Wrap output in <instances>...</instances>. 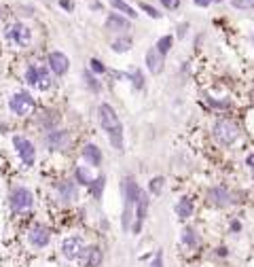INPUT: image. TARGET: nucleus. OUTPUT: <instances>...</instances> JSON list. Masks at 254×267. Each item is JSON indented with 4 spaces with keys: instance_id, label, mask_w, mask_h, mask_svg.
<instances>
[{
    "instance_id": "1",
    "label": "nucleus",
    "mask_w": 254,
    "mask_h": 267,
    "mask_svg": "<svg viewBox=\"0 0 254 267\" xmlns=\"http://www.w3.org/2000/svg\"><path fill=\"white\" fill-rule=\"evenodd\" d=\"M97 117H100V125L106 132V136H108L110 144L115 146L119 153H123V123H121V119H119L117 110L112 108L108 102H102L100 106H97Z\"/></svg>"
},
{
    "instance_id": "2",
    "label": "nucleus",
    "mask_w": 254,
    "mask_h": 267,
    "mask_svg": "<svg viewBox=\"0 0 254 267\" xmlns=\"http://www.w3.org/2000/svg\"><path fill=\"white\" fill-rule=\"evenodd\" d=\"M140 187L136 185V180L131 176L123 178V200H125V210H123V231H127L131 227V216L133 210H136V203L140 198Z\"/></svg>"
},
{
    "instance_id": "3",
    "label": "nucleus",
    "mask_w": 254,
    "mask_h": 267,
    "mask_svg": "<svg viewBox=\"0 0 254 267\" xmlns=\"http://www.w3.org/2000/svg\"><path fill=\"white\" fill-rule=\"evenodd\" d=\"M214 138L222 146H231L239 138V128L229 119H218L214 123Z\"/></svg>"
},
{
    "instance_id": "4",
    "label": "nucleus",
    "mask_w": 254,
    "mask_h": 267,
    "mask_svg": "<svg viewBox=\"0 0 254 267\" xmlns=\"http://www.w3.org/2000/svg\"><path fill=\"white\" fill-rule=\"evenodd\" d=\"M9 203H11V210H13V212H26V210H30V208H32L34 195H32L30 189L17 187V189H13V191H11V195H9Z\"/></svg>"
},
{
    "instance_id": "5",
    "label": "nucleus",
    "mask_w": 254,
    "mask_h": 267,
    "mask_svg": "<svg viewBox=\"0 0 254 267\" xmlns=\"http://www.w3.org/2000/svg\"><path fill=\"white\" fill-rule=\"evenodd\" d=\"M9 108L15 112V115H19V117H28V115H32V112H34L36 104H34V98L28 94V91H19V94H15L11 98Z\"/></svg>"
},
{
    "instance_id": "6",
    "label": "nucleus",
    "mask_w": 254,
    "mask_h": 267,
    "mask_svg": "<svg viewBox=\"0 0 254 267\" xmlns=\"http://www.w3.org/2000/svg\"><path fill=\"white\" fill-rule=\"evenodd\" d=\"M85 252V242L81 235H68L66 240L62 242V255L68 259V261H76L81 259Z\"/></svg>"
},
{
    "instance_id": "7",
    "label": "nucleus",
    "mask_w": 254,
    "mask_h": 267,
    "mask_svg": "<svg viewBox=\"0 0 254 267\" xmlns=\"http://www.w3.org/2000/svg\"><path fill=\"white\" fill-rule=\"evenodd\" d=\"M13 144H15L17 155H19L21 161H24V166H26V167L34 166V159H36V151H34V144L30 142V140L24 138V136H15V138H13Z\"/></svg>"
},
{
    "instance_id": "8",
    "label": "nucleus",
    "mask_w": 254,
    "mask_h": 267,
    "mask_svg": "<svg viewBox=\"0 0 254 267\" xmlns=\"http://www.w3.org/2000/svg\"><path fill=\"white\" fill-rule=\"evenodd\" d=\"M6 38L15 40L19 47H28L32 40V32H30V28L24 24H13L9 30H6Z\"/></svg>"
},
{
    "instance_id": "9",
    "label": "nucleus",
    "mask_w": 254,
    "mask_h": 267,
    "mask_svg": "<svg viewBox=\"0 0 254 267\" xmlns=\"http://www.w3.org/2000/svg\"><path fill=\"white\" fill-rule=\"evenodd\" d=\"M51 240V231H49L45 225H36V227H32V231L28 234V242H30L34 248H45Z\"/></svg>"
},
{
    "instance_id": "10",
    "label": "nucleus",
    "mask_w": 254,
    "mask_h": 267,
    "mask_svg": "<svg viewBox=\"0 0 254 267\" xmlns=\"http://www.w3.org/2000/svg\"><path fill=\"white\" fill-rule=\"evenodd\" d=\"M68 144H70L68 132H64V130H51V132L47 134V146L51 151H62V149H66Z\"/></svg>"
},
{
    "instance_id": "11",
    "label": "nucleus",
    "mask_w": 254,
    "mask_h": 267,
    "mask_svg": "<svg viewBox=\"0 0 254 267\" xmlns=\"http://www.w3.org/2000/svg\"><path fill=\"white\" fill-rule=\"evenodd\" d=\"M68 66H70V62H68V58L62 51H51V53H49V68H51L55 74H60V76L66 74Z\"/></svg>"
},
{
    "instance_id": "12",
    "label": "nucleus",
    "mask_w": 254,
    "mask_h": 267,
    "mask_svg": "<svg viewBox=\"0 0 254 267\" xmlns=\"http://www.w3.org/2000/svg\"><path fill=\"white\" fill-rule=\"evenodd\" d=\"M146 210H148V195L142 191L138 198V203H136V223H133V234H140V229H142V223L146 219Z\"/></svg>"
},
{
    "instance_id": "13",
    "label": "nucleus",
    "mask_w": 254,
    "mask_h": 267,
    "mask_svg": "<svg viewBox=\"0 0 254 267\" xmlns=\"http://www.w3.org/2000/svg\"><path fill=\"white\" fill-rule=\"evenodd\" d=\"M208 198L212 203H216V206H229V203H233V195L227 191L224 187H214L208 191Z\"/></svg>"
},
{
    "instance_id": "14",
    "label": "nucleus",
    "mask_w": 254,
    "mask_h": 267,
    "mask_svg": "<svg viewBox=\"0 0 254 267\" xmlns=\"http://www.w3.org/2000/svg\"><path fill=\"white\" fill-rule=\"evenodd\" d=\"M163 58H165V55H161L159 49L153 47L151 51L146 53V68L151 70L153 74H159L161 70H163Z\"/></svg>"
},
{
    "instance_id": "15",
    "label": "nucleus",
    "mask_w": 254,
    "mask_h": 267,
    "mask_svg": "<svg viewBox=\"0 0 254 267\" xmlns=\"http://www.w3.org/2000/svg\"><path fill=\"white\" fill-rule=\"evenodd\" d=\"M83 259H85V267H100L104 261V255L97 246H91V248H85Z\"/></svg>"
},
{
    "instance_id": "16",
    "label": "nucleus",
    "mask_w": 254,
    "mask_h": 267,
    "mask_svg": "<svg viewBox=\"0 0 254 267\" xmlns=\"http://www.w3.org/2000/svg\"><path fill=\"white\" fill-rule=\"evenodd\" d=\"M83 159L87 161L89 166L97 167V166L102 164V151L97 149L95 144H85V146H83Z\"/></svg>"
},
{
    "instance_id": "17",
    "label": "nucleus",
    "mask_w": 254,
    "mask_h": 267,
    "mask_svg": "<svg viewBox=\"0 0 254 267\" xmlns=\"http://www.w3.org/2000/svg\"><path fill=\"white\" fill-rule=\"evenodd\" d=\"M176 214H178L180 221H187L189 216H193V201H190V198L178 200V203H176Z\"/></svg>"
},
{
    "instance_id": "18",
    "label": "nucleus",
    "mask_w": 254,
    "mask_h": 267,
    "mask_svg": "<svg viewBox=\"0 0 254 267\" xmlns=\"http://www.w3.org/2000/svg\"><path fill=\"white\" fill-rule=\"evenodd\" d=\"M180 240H182V244L187 246V248H190V250H195L197 246H199V234L193 229V227H187L185 231H182V235H180Z\"/></svg>"
},
{
    "instance_id": "19",
    "label": "nucleus",
    "mask_w": 254,
    "mask_h": 267,
    "mask_svg": "<svg viewBox=\"0 0 254 267\" xmlns=\"http://www.w3.org/2000/svg\"><path fill=\"white\" fill-rule=\"evenodd\" d=\"M106 28H108L110 32H123V30H129V24H127V19L112 13V15H108V19H106Z\"/></svg>"
},
{
    "instance_id": "20",
    "label": "nucleus",
    "mask_w": 254,
    "mask_h": 267,
    "mask_svg": "<svg viewBox=\"0 0 254 267\" xmlns=\"http://www.w3.org/2000/svg\"><path fill=\"white\" fill-rule=\"evenodd\" d=\"M58 191H60V198H62V200L70 201V200H74V195H76V187H74V182L64 180V182H60Z\"/></svg>"
},
{
    "instance_id": "21",
    "label": "nucleus",
    "mask_w": 254,
    "mask_h": 267,
    "mask_svg": "<svg viewBox=\"0 0 254 267\" xmlns=\"http://www.w3.org/2000/svg\"><path fill=\"white\" fill-rule=\"evenodd\" d=\"M38 79H40V66H28V70H26V81L30 83V85L38 87Z\"/></svg>"
},
{
    "instance_id": "22",
    "label": "nucleus",
    "mask_w": 254,
    "mask_h": 267,
    "mask_svg": "<svg viewBox=\"0 0 254 267\" xmlns=\"http://www.w3.org/2000/svg\"><path fill=\"white\" fill-rule=\"evenodd\" d=\"M74 176H76V182H81V185H87V187H89L91 182H94V176H91V174L85 170L83 166H79V167L74 170Z\"/></svg>"
},
{
    "instance_id": "23",
    "label": "nucleus",
    "mask_w": 254,
    "mask_h": 267,
    "mask_svg": "<svg viewBox=\"0 0 254 267\" xmlns=\"http://www.w3.org/2000/svg\"><path fill=\"white\" fill-rule=\"evenodd\" d=\"M110 4L115 6V9H119L121 13H127V17H131V19H133V17H138V13L133 11L131 6L127 4V2H123V0H110Z\"/></svg>"
},
{
    "instance_id": "24",
    "label": "nucleus",
    "mask_w": 254,
    "mask_h": 267,
    "mask_svg": "<svg viewBox=\"0 0 254 267\" xmlns=\"http://www.w3.org/2000/svg\"><path fill=\"white\" fill-rule=\"evenodd\" d=\"M89 189H91V195H94L95 200H100L102 198V191H104V176L94 178V182L89 185Z\"/></svg>"
},
{
    "instance_id": "25",
    "label": "nucleus",
    "mask_w": 254,
    "mask_h": 267,
    "mask_svg": "<svg viewBox=\"0 0 254 267\" xmlns=\"http://www.w3.org/2000/svg\"><path fill=\"white\" fill-rule=\"evenodd\" d=\"M131 49V40L129 38H119L112 43V51L115 53H125V51H129Z\"/></svg>"
},
{
    "instance_id": "26",
    "label": "nucleus",
    "mask_w": 254,
    "mask_h": 267,
    "mask_svg": "<svg viewBox=\"0 0 254 267\" xmlns=\"http://www.w3.org/2000/svg\"><path fill=\"white\" fill-rule=\"evenodd\" d=\"M172 43H174V38L172 36H161L159 40H157V49H159V53L161 55H165L169 49H172Z\"/></svg>"
},
{
    "instance_id": "27",
    "label": "nucleus",
    "mask_w": 254,
    "mask_h": 267,
    "mask_svg": "<svg viewBox=\"0 0 254 267\" xmlns=\"http://www.w3.org/2000/svg\"><path fill=\"white\" fill-rule=\"evenodd\" d=\"M51 87V76H49V72L45 68H40V79H38V89L40 91H45V89H49Z\"/></svg>"
},
{
    "instance_id": "28",
    "label": "nucleus",
    "mask_w": 254,
    "mask_h": 267,
    "mask_svg": "<svg viewBox=\"0 0 254 267\" xmlns=\"http://www.w3.org/2000/svg\"><path fill=\"white\" fill-rule=\"evenodd\" d=\"M163 176H155L153 180H151V187H148V189H151V193H155V195H159L161 193V189H163Z\"/></svg>"
},
{
    "instance_id": "29",
    "label": "nucleus",
    "mask_w": 254,
    "mask_h": 267,
    "mask_svg": "<svg viewBox=\"0 0 254 267\" xmlns=\"http://www.w3.org/2000/svg\"><path fill=\"white\" fill-rule=\"evenodd\" d=\"M89 68L94 70V72H97V74H102V72H106V68H104V64L100 60H89Z\"/></svg>"
},
{
    "instance_id": "30",
    "label": "nucleus",
    "mask_w": 254,
    "mask_h": 267,
    "mask_svg": "<svg viewBox=\"0 0 254 267\" xmlns=\"http://www.w3.org/2000/svg\"><path fill=\"white\" fill-rule=\"evenodd\" d=\"M231 2L235 9H250V6L254 4V0H231Z\"/></svg>"
},
{
    "instance_id": "31",
    "label": "nucleus",
    "mask_w": 254,
    "mask_h": 267,
    "mask_svg": "<svg viewBox=\"0 0 254 267\" xmlns=\"http://www.w3.org/2000/svg\"><path fill=\"white\" fill-rule=\"evenodd\" d=\"M148 267H163V250H157V255H155V259Z\"/></svg>"
},
{
    "instance_id": "32",
    "label": "nucleus",
    "mask_w": 254,
    "mask_h": 267,
    "mask_svg": "<svg viewBox=\"0 0 254 267\" xmlns=\"http://www.w3.org/2000/svg\"><path fill=\"white\" fill-rule=\"evenodd\" d=\"M142 11H144V13H148V15H151L153 19H159V17H161V13H159L157 9H153L151 4H144V2H142Z\"/></svg>"
},
{
    "instance_id": "33",
    "label": "nucleus",
    "mask_w": 254,
    "mask_h": 267,
    "mask_svg": "<svg viewBox=\"0 0 254 267\" xmlns=\"http://www.w3.org/2000/svg\"><path fill=\"white\" fill-rule=\"evenodd\" d=\"M85 81H87V85H89L91 89H94V91H100V83H97V81H95L89 72H85Z\"/></svg>"
},
{
    "instance_id": "34",
    "label": "nucleus",
    "mask_w": 254,
    "mask_h": 267,
    "mask_svg": "<svg viewBox=\"0 0 254 267\" xmlns=\"http://www.w3.org/2000/svg\"><path fill=\"white\" fill-rule=\"evenodd\" d=\"M210 106H216V108H229L231 106V102L229 100H224V102H218V100H212V98H210Z\"/></svg>"
},
{
    "instance_id": "35",
    "label": "nucleus",
    "mask_w": 254,
    "mask_h": 267,
    "mask_svg": "<svg viewBox=\"0 0 254 267\" xmlns=\"http://www.w3.org/2000/svg\"><path fill=\"white\" fill-rule=\"evenodd\" d=\"M165 9H178L180 6V0H161Z\"/></svg>"
},
{
    "instance_id": "36",
    "label": "nucleus",
    "mask_w": 254,
    "mask_h": 267,
    "mask_svg": "<svg viewBox=\"0 0 254 267\" xmlns=\"http://www.w3.org/2000/svg\"><path fill=\"white\" fill-rule=\"evenodd\" d=\"M133 79H136V87H138V89L142 87V74L136 72V74H133Z\"/></svg>"
},
{
    "instance_id": "37",
    "label": "nucleus",
    "mask_w": 254,
    "mask_h": 267,
    "mask_svg": "<svg viewBox=\"0 0 254 267\" xmlns=\"http://www.w3.org/2000/svg\"><path fill=\"white\" fill-rule=\"evenodd\" d=\"M231 231H235V234H239V231H242V225H239L237 221H233V223H231Z\"/></svg>"
},
{
    "instance_id": "38",
    "label": "nucleus",
    "mask_w": 254,
    "mask_h": 267,
    "mask_svg": "<svg viewBox=\"0 0 254 267\" xmlns=\"http://www.w3.org/2000/svg\"><path fill=\"white\" fill-rule=\"evenodd\" d=\"M193 2H195L197 6H208V4L212 2V0H193Z\"/></svg>"
},
{
    "instance_id": "39",
    "label": "nucleus",
    "mask_w": 254,
    "mask_h": 267,
    "mask_svg": "<svg viewBox=\"0 0 254 267\" xmlns=\"http://www.w3.org/2000/svg\"><path fill=\"white\" fill-rule=\"evenodd\" d=\"M248 166H252V167H254V155H250V157H248Z\"/></svg>"
},
{
    "instance_id": "40",
    "label": "nucleus",
    "mask_w": 254,
    "mask_h": 267,
    "mask_svg": "<svg viewBox=\"0 0 254 267\" xmlns=\"http://www.w3.org/2000/svg\"><path fill=\"white\" fill-rule=\"evenodd\" d=\"M252 6H254V4H252Z\"/></svg>"
}]
</instances>
